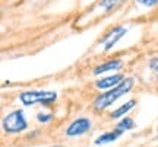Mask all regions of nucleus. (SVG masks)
Wrapping results in <instances>:
<instances>
[{"instance_id": "nucleus-6", "label": "nucleus", "mask_w": 158, "mask_h": 147, "mask_svg": "<svg viewBox=\"0 0 158 147\" xmlns=\"http://www.w3.org/2000/svg\"><path fill=\"white\" fill-rule=\"evenodd\" d=\"M122 82H123V77L118 76V74H116V76H108L106 79L98 80L95 83V86L98 89H108V87H113V86L120 85Z\"/></svg>"}, {"instance_id": "nucleus-8", "label": "nucleus", "mask_w": 158, "mask_h": 147, "mask_svg": "<svg viewBox=\"0 0 158 147\" xmlns=\"http://www.w3.org/2000/svg\"><path fill=\"white\" fill-rule=\"evenodd\" d=\"M122 67V61L120 60H111V61H107L98 66V67L94 70V74H101V73H106L108 70H116V68H120Z\"/></svg>"}, {"instance_id": "nucleus-11", "label": "nucleus", "mask_w": 158, "mask_h": 147, "mask_svg": "<svg viewBox=\"0 0 158 147\" xmlns=\"http://www.w3.org/2000/svg\"><path fill=\"white\" fill-rule=\"evenodd\" d=\"M120 0H102L101 2V7L102 9H106V10H108V9H111L116 3H118Z\"/></svg>"}, {"instance_id": "nucleus-14", "label": "nucleus", "mask_w": 158, "mask_h": 147, "mask_svg": "<svg viewBox=\"0 0 158 147\" xmlns=\"http://www.w3.org/2000/svg\"><path fill=\"white\" fill-rule=\"evenodd\" d=\"M50 118H51V115H43V114L38 115V121H41V122H47Z\"/></svg>"}, {"instance_id": "nucleus-1", "label": "nucleus", "mask_w": 158, "mask_h": 147, "mask_svg": "<svg viewBox=\"0 0 158 147\" xmlns=\"http://www.w3.org/2000/svg\"><path fill=\"white\" fill-rule=\"evenodd\" d=\"M132 86H133V80L132 79H123V82L120 83V85L114 86L111 91H108L107 93H104V95H100V96L95 99L94 102V106L97 109H104V108H107L108 105H111L113 102H116L120 96H123L124 93H127V92L132 89Z\"/></svg>"}, {"instance_id": "nucleus-5", "label": "nucleus", "mask_w": 158, "mask_h": 147, "mask_svg": "<svg viewBox=\"0 0 158 147\" xmlns=\"http://www.w3.org/2000/svg\"><path fill=\"white\" fill-rule=\"evenodd\" d=\"M127 32V29L126 28H122V26H118V28H116V29H113L111 32H110V35H107L104 40H102V45H104V48L106 50H111L113 48V45L117 42L122 37H123L124 34Z\"/></svg>"}, {"instance_id": "nucleus-3", "label": "nucleus", "mask_w": 158, "mask_h": 147, "mask_svg": "<svg viewBox=\"0 0 158 147\" xmlns=\"http://www.w3.org/2000/svg\"><path fill=\"white\" fill-rule=\"evenodd\" d=\"M57 99L56 92H43V91H31L23 92L21 95V102L23 105H34V103H48Z\"/></svg>"}, {"instance_id": "nucleus-2", "label": "nucleus", "mask_w": 158, "mask_h": 147, "mask_svg": "<svg viewBox=\"0 0 158 147\" xmlns=\"http://www.w3.org/2000/svg\"><path fill=\"white\" fill-rule=\"evenodd\" d=\"M27 119L22 111H13L3 118V128L6 133H21L27 128Z\"/></svg>"}, {"instance_id": "nucleus-12", "label": "nucleus", "mask_w": 158, "mask_h": 147, "mask_svg": "<svg viewBox=\"0 0 158 147\" xmlns=\"http://www.w3.org/2000/svg\"><path fill=\"white\" fill-rule=\"evenodd\" d=\"M149 67L152 68L154 72H157V73H158V57L151 60V63H149Z\"/></svg>"}, {"instance_id": "nucleus-10", "label": "nucleus", "mask_w": 158, "mask_h": 147, "mask_svg": "<svg viewBox=\"0 0 158 147\" xmlns=\"http://www.w3.org/2000/svg\"><path fill=\"white\" fill-rule=\"evenodd\" d=\"M132 127H133V121H132L130 118H123L117 125V128L118 130H122V131L123 130H130Z\"/></svg>"}, {"instance_id": "nucleus-9", "label": "nucleus", "mask_w": 158, "mask_h": 147, "mask_svg": "<svg viewBox=\"0 0 158 147\" xmlns=\"http://www.w3.org/2000/svg\"><path fill=\"white\" fill-rule=\"evenodd\" d=\"M135 106V101H129V102H126L124 105H122V106L118 108L117 111H114L113 114H111V117L113 118H120L122 115H124L126 112H129L132 108Z\"/></svg>"}, {"instance_id": "nucleus-7", "label": "nucleus", "mask_w": 158, "mask_h": 147, "mask_svg": "<svg viewBox=\"0 0 158 147\" xmlns=\"http://www.w3.org/2000/svg\"><path fill=\"white\" fill-rule=\"evenodd\" d=\"M120 136H122V130H118V128H117V130L110 131V133H106V134L100 136L95 140V144H98V146H101V144H107V143L114 141V140H116V138H118Z\"/></svg>"}, {"instance_id": "nucleus-13", "label": "nucleus", "mask_w": 158, "mask_h": 147, "mask_svg": "<svg viewBox=\"0 0 158 147\" xmlns=\"http://www.w3.org/2000/svg\"><path fill=\"white\" fill-rule=\"evenodd\" d=\"M138 2L143 6H154V5H157L158 0H138Z\"/></svg>"}, {"instance_id": "nucleus-4", "label": "nucleus", "mask_w": 158, "mask_h": 147, "mask_svg": "<svg viewBox=\"0 0 158 147\" xmlns=\"http://www.w3.org/2000/svg\"><path fill=\"white\" fill-rule=\"evenodd\" d=\"M89 128H91V121L88 118H78L69 125V128L66 130V134H68L69 137L82 136V134H85Z\"/></svg>"}]
</instances>
